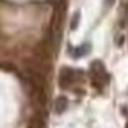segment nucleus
Here are the masks:
<instances>
[{"mask_svg": "<svg viewBox=\"0 0 128 128\" xmlns=\"http://www.w3.org/2000/svg\"><path fill=\"white\" fill-rule=\"evenodd\" d=\"M91 76L94 80V84H107L108 75L105 71V66H103L100 60H96V62L91 64Z\"/></svg>", "mask_w": 128, "mask_h": 128, "instance_id": "1", "label": "nucleus"}, {"mask_svg": "<svg viewBox=\"0 0 128 128\" xmlns=\"http://www.w3.org/2000/svg\"><path fill=\"white\" fill-rule=\"evenodd\" d=\"M75 75H78V73H76V71H73L71 68L62 70V73H60V86H62V87H68V86L73 82Z\"/></svg>", "mask_w": 128, "mask_h": 128, "instance_id": "2", "label": "nucleus"}, {"mask_svg": "<svg viewBox=\"0 0 128 128\" xmlns=\"http://www.w3.org/2000/svg\"><path fill=\"white\" fill-rule=\"evenodd\" d=\"M66 105H68L66 98H59V100H57V103H55V108H57V112H64Z\"/></svg>", "mask_w": 128, "mask_h": 128, "instance_id": "3", "label": "nucleus"}, {"mask_svg": "<svg viewBox=\"0 0 128 128\" xmlns=\"http://www.w3.org/2000/svg\"><path fill=\"white\" fill-rule=\"evenodd\" d=\"M28 128H43V123H41V121H38V119H34V121L30 123V126H28Z\"/></svg>", "mask_w": 128, "mask_h": 128, "instance_id": "4", "label": "nucleus"}, {"mask_svg": "<svg viewBox=\"0 0 128 128\" xmlns=\"http://www.w3.org/2000/svg\"><path fill=\"white\" fill-rule=\"evenodd\" d=\"M76 23H78V14H75V18L71 22V28H76Z\"/></svg>", "mask_w": 128, "mask_h": 128, "instance_id": "5", "label": "nucleus"}, {"mask_svg": "<svg viewBox=\"0 0 128 128\" xmlns=\"http://www.w3.org/2000/svg\"><path fill=\"white\" fill-rule=\"evenodd\" d=\"M126 128H128V123H126Z\"/></svg>", "mask_w": 128, "mask_h": 128, "instance_id": "6", "label": "nucleus"}]
</instances>
